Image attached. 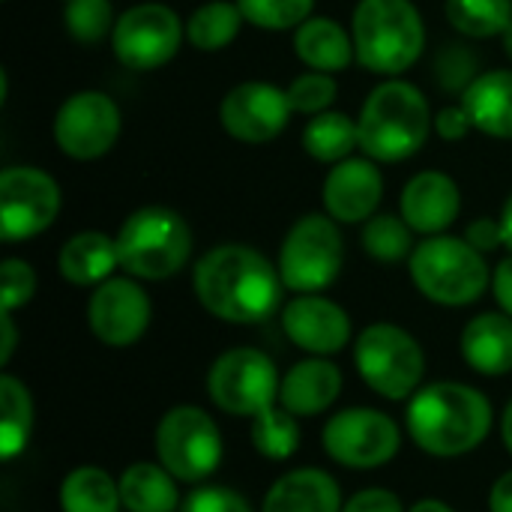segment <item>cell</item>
<instances>
[{"label":"cell","instance_id":"30","mask_svg":"<svg viewBox=\"0 0 512 512\" xmlns=\"http://www.w3.org/2000/svg\"><path fill=\"white\" fill-rule=\"evenodd\" d=\"M30 429H33V402L27 387L12 378L3 375L0 378V459H15L27 441H30Z\"/></svg>","mask_w":512,"mask_h":512},{"label":"cell","instance_id":"27","mask_svg":"<svg viewBox=\"0 0 512 512\" xmlns=\"http://www.w3.org/2000/svg\"><path fill=\"white\" fill-rule=\"evenodd\" d=\"M360 147V126L342 111L315 114L303 129V150L327 165L351 159V150Z\"/></svg>","mask_w":512,"mask_h":512},{"label":"cell","instance_id":"15","mask_svg":"<svg viewBox=\"0 0 512 512\" xmlns=\"http://www.w3.org/2000/svg\"><path fill=\"white\" fill-rule=\"evenodd\" d=\"M288 93L267 81H243L231 87L219 105L225 132L243 144H267L288 126L291 117Z\"/></svg>","mask_w":512,"mask_h":512},{"label":"cell","instance_id":"49","mask_svg":"<svg viewBox=\"0 0 512 512\" xmlns=\"http://www.w3.org/2000/svg\"><path fill=\"white\" fill-rule=\"evenodd\" d=\"M504 51H507V57L512 60V24H510V30L504 33Z\"/></svg>","mask_w":512,"mask_h":512},{"label":"cell","instance_id":"4","mask_svg":"<svg viewBox=\"0 0 512 512\" xmlns=\"http://www.w3.org/2000/svg\"><path fill=\"white\" fill-rule=\"evenodd\" d=\"M360 66L375 75H402L426 48L423 15L411 0H360L351 18Z\"/></svg>","mask_w":512,"mask_h":512},{"label":"cell","instance_id":"46","mask_svg":"<svg viewBox=\"0 0 512 512\" xmlns=\"http://www.w3.org/2000/svg\"><path fill=\"white\" fill-rule=\"evenodd\" d=\"M501 234H504V246L512 252V195L507 198V204H504V210H501Z\"/></svg>","mask_w":512,"mask_h":512},{"label":"cell","instance_id":"45","mask_svg":"<svg viewBox=\"0 0 512 512\" xmlns=\"http://www.w3.org/2000/svg\"><path fill=\"white\" fill-rule=\"evenodd\" d=\"M0 333H3V342H0V363L6 366L12 360V351H15V321H12V312H0Z\"/></svg>","mask_w":512,"mask_h":512},{"label":"cell","instance_id":"32","mask_svg":"<svg viewBox=\"0 0 512 512\" xmlns=\"http://www.w3.org/2000/svg\"><path fill=\"white\" fill-rule=\"evenodd\" d=\"M363 249L381 264H399L414 255V228L393 213H375L363 225Z\"/></svg>","mask_w":512,"mask_h":512},{"label":"cell","instance_id":"14","mask_svg":"<svg viewBox=\"0 0 512 512\" xmlns=\"http://www.w3.org/2000/svg\"><path fill=\"white\" fill-rule=\"evenodd\" d=\"M120 138V108L108 93L81 90L72 93L54 117L57 147L78 162L105 156Z\"/></svg>","mask_w":512,"mask_h":512},{"label":"cell","instance_id":"48","mask_svg":"<svg viewBox=\"0 0 512 512\" xmlns=\"http://www.w3.org/2000/svg\"><path fill=\"white\" fill-rule=\"evenodd\" d=\"M501 435H504V444H507V450L512 453V402L507 405V411H504V426H501Z\"/></svg>","mask_w":512,"mask_h":512},{"label":"cell","instance_id":"25","mask_svg":"<svg viewBox=\"0 0 512 512\" xmlns=\"http://www.w3.org/2000/svg\"><path fill=\"white\" fill-rule=\"evenodd\" d=\"M294 51L315 72H342L357 57L354 36L333 18H306L294 30Z\"/></svg>","mask_w":512,"mask_h":512},{"label":"cell","instance_id":"6","mask_svg":"<svg viewBox=\"0 0 512 512\" xmlns=\"http://www.w3.org/2000/svg\"><path fill=\"white\" fill-rule=\"evenodd\" d=\"M408 267L417 291L438 306H471L492 285L483 252L465 237H426L408 258Z\"/></svg>","mask_w":512,"mask_h":512},{"label":"cell","instance_id":"22","mask_svg":"<svg viewBox=\"0 0 512 512\" xmlns=\"http://www.w3.org/2000/svg\"><path fill=\"white\" fill-rule=\"evenodd\" d=\"M264 512H342L339 483L318 468L291 471L270 486Z\"/></svg>","mask_w":512,"mask_h":512},{"label":"cell","instance_id":"23","mask_svg":"<svg viewBox=\"0 0 512 512\" xmlns=\"http://www.w3.org/2000/svg\"><path fill=\"white\" fill-rule=\"evenodd\" d=\"M474 129L492 138H512V69H492L462 93Z\"/></svg>","mask_w":512,"mask_h":512},{"label":"cell","instance_id":"38","mask_svg":"<svg viewBox=\"0 0 512 512\" xmlns=\"http://www.w3.org/2000/svg\"><path fill=\"white\" fill-rule=\"evenodd\" d=\"M438 81L450 93H465L477 81V54L468 45H447L438 54Z\"/></svg>","mask_w":512,"mask_h":512},{"label":"cell","instance_id":"21","mask_svg":"<svg viewBox=\"0 0 512 512\" xmlns=\"http://www.w3.org/2000/svg\"><path fill=\"white\" fill-rule=\"evenodd\" d=\"M465 363L489 378L512 372V318L507 312H486L462 330Z\"/></svg>","mask_w":512,"mask_h":512},{"label":"cell","instance_id":"29","mask_svg":"<svg viewBox=\"0 0 512 512\" xmlns=\"http://www.w3.org/2000/svg\"><path fill=\"white\" fill-rule=\"evenodd\" d=\"M243 21L246 18H243L237 3H231V0H210V3L198 6L189 15L186 39L198 51H222V48H228L237 39Z\"/></svg>","mask_w":512,"mask_h":512},{"label":"cell","instance_id":"36","mask_svg":"<svg viewBox=\"0 0 512 512\" xmlns=\"http://www.w3.org/2000/svg\"><path fill=\"white\" fill-rule=\"evenodd\" d=\"M285 93H288V102H291V108L297 114L315 117V114H324L333 105V99L339 93V84H336V78L330 72H315L312 69V72L297 75Z\"/></svg>","mask_w":512,"mask_h":512},{"label":"cell","instance_id":"10","mask_svg":"<svg viewBox=\"0 0 512 512\" xmlns=\"http://www.w3.org/2000/svg\"><path fill=\"white\" fill-rule=\"evenodd\" d=\"M279 372L258 348H231L207 372V396L234 417H255L279 399Z\"/></svg>","mask_w":512,"mask_h":512},{"label":"cell","instance_id":"33","mask_svg":"<svg viewBox=\"0 0 512 512\" xmlns=\"http://www.w3.org/2000/svg\"><path fill=\"white\" fill-rule=\"evenodd\" d=\"M252 444L261 456L282 462L297 453L300 447V426L291 411L282 405H270L252 417Z\"/></svg>","mask_w":512,"mask_h":512},{"label":"cell","instance_id":"47","mask_svg":"<svg viewBox=\"0 0 512 512\" xmlns=\"http://www.w3.org/2000/svg\"><path fill=\"white\" fill-rule=\"evenodd\" d=\"M411 512H456L450 504H444V501H420V504H414Z\"/></svg>","mask_w":512,"mask_h":512},{"label":"cell","instance_id":"39","mask_svg":"<svg viewBox=\"0 0 512 512\" xmlns=\"http://www.w3.org/2000/svg\"><path fill=\"white\" fill-rule=\"evenodd\" d=\"M183 512H252V507L240 492L228 486H204L186 498Z\"/></svg>","mask_w":512,"mask_h":512},{"label":"cell","instance_id":"5","mask_svg":"<svg viewBox=\"0 0 512 512\" xmlns=\"http://www.w3.org/2000/svg\"><path fill=\"white\" fill-rule=\"evenodd\" d=\"M120 267L132 279L162 282L180 273L192 258V228L171 207H141L117 231Z\"/></svg>","mask_w":512,"mask_h":512},{"label":"cell","instance_id":"2","mask_svg":"<svg viewBox=\"0 0 512 512\" xmlns=\"http://www.w3.org/2000/svg\"><path fill=\"white\" fill-rule=\"evenodd\" d=\"M492 429L489 399L456 381H438L411 396L408 432L414 444L438 459H453L477 450Z\"/></svg>","mask_w":512,"mask_h":512},{"label":"cell","instance_id":"18","mask_svg":"<svg viewBox=\"0 0 512 512\" xmlns=\"http://www.w3.org/2000/svg\"><path fill=\"white\" fill-rule=\"evenodd\" d=\"M384 198V174L375 159L336 162L324 180V210L336 222L357 225L378 213Z\"/></svg>","mask_w":512,"mask_h":512},{"label":"cell","instance_id":"19","mask_svg":"<svg viewBox=\"0 0 512 512\" xmlns=\"http://www.w3.org/2000/svg\"><path fill=\"white\" fill-rule=\"evenodd\" d=\"M462 210V192L456 180L444 171L414 174L399 198V216L426 237L444 234Z\"/></svg>","mask_w":512,"mask_h":512},{"label":"cell","instance_id":"13","mask_svg":"<svg viewBox=\"0 0 512 512\" xmlns=\"http://www.w3.org/2000/svg\"><path fill=\"white\" fill-rule=\"evenodd\" d=\"M321 441L333 462L354 471H372L399 453L402 432L393 417L375 408H348L327 420Z\"/></svg>","mask_w":512,"mask_h":512},{"label":"cell","instance_id":"41","mask_svg":"<svg viewBox=\"0 0 512 512\" xmlns=\"http://www.w3.org/2000/svg\"><path fill=\"white\" fill-rule=\"evenodd\" d=\"M342 512H405L402 510V501L387 492V489H366V492H357Z\"/></svg>","mask_w":512,"mask_h":512},{"label":"cell","instance_id":"42","mask_svg":"<svg viewBox=\"0 0 512 512\" xmlns=\"http://www.w3.org/2000/svg\"><path fill=\"white\" fill-rule=\"evenodd\" d=\"M465 240L480 249V252H492L504 243V234H501V219H477L468 225L465 231Z\"/></svg>","mask_w":512,"mask_h":512},{"label":"cell","instance_id":"31","mask_svg":"<svg viewBox=\"0 0 512 512\" xmlns=\"http://www.w3.org/2000/svg\"><path fill=\"white\" fill-rule=\"evenodd\" d=\"M447 21L471 39L504 36L512 24V0H447Z\"/></svg>","mask_w":512,"mask_h":512},{"label":"cell","instance_id":"3","mask_svg":"<svg viewBox=\"0 0 512 512\" xmlns=\"http://www.w3.org/2000/svg\"><path fill=\"white\" fill-rule=\"evenodd\" d=\"M360 150L375 162H405L426 144L435 117L420 87L402 78L378 84L360 111Z\"/></svg>","mask_w":512,"mask_h":512},{"label":"cell","instance_id":"17","mask_svg":"<svg viewBox=\"0 0 512 512\" xmlns=\"http://www.w3.org/2000/svg\"><path fill=\"white\" fill-rule=\"evenodd\" d=\"M282 327L288 339L312 354V357H330L339 354L351 342V318L348 312L318 294H300L282 309Z\"/></svg>","mask_w":512,"mask_h":512},{"label":"cell","instance_id":"20","mask_svg":"<svg viewBox=\"0 0 512 512\" xmlns=\"http://www.w3.org/2000/svg\"><path fill=\"white\" fill-rule=\"evenodd\" d=\"M342 393V372L324 360V357H312L297 363L282 387H279V405L285 411H291L294 417H312L327 411Z\"/></svg>","mask_w":512,"mask_h":512},{"label":"cell","instance_id":"35","mask_svg":"<svg viewBox=\"0 0 512 512\" xmlns=\"http://www.w3.org/2000/svg\"><path fill=\"white\" fill-rule=\"evenodd\" d=\"M243 18L261 30H297L306 18H312L315 0H234Z\"/></svg>","mask_w":512,"mask_h":512},{"label":"cell","instance_id":"8","mask_svg":"<svg viewBox=\"0 0 512 512\" xmlns=\"http://www.w3.org/2000/svg\"><path fill=\"white\" fill-rule=\"evenodd\" d=\"M354 363L360 369V378L384 399H408L420 390L426 357L420 342L396 327V324H369L357 345H354Z\"/></svg>","mask_w":512,"mask_h":512},{"label":"cell","instance_id":"9","mask_svg":"<svg viewBox=\"0 0 512 512\" xmlns=\"http://www.w3.org/2000/svg\"><path fill=\"white\" fill-rule=\"evenodd\" d=\"M156 456L177 480L198 483L222 462V432L207 411L177 405L156 426Z\"/></svg>","mask_w":512,"mask_h":512},{"label":"cell","instance_id":"1","mask_svg":"<svg viewBox=\"0 0 512 512\" xmlns=\"http://www.w3.org/2000/svg\"><path fill=\"white\" fill-rule=\"evenodd\" d=\"M195 294L201 306L228 324L267 321L282 300V276L258 249L225 243L195 264Z\"/></svg>","mask_w":512,"mask_h":512},{"label":"cell","instance_id":"43","mask_svg":"<svg viewBox=\"0 0 512 512\" xmlns=\"http://www.w3.org/2000/svg\"><path fill=\"white\" fill-rule=\"evenodd\" d=\"M492 294H495L498 306L512 318V255L495 267V273H492Z\"/></svg>","mask_w":512,"mask_h":512},{"label":"cell","instance_id":"12","mask_svg":"<svg viewBox=\"0 0 512 512\" xmlns=\"http://www.w3.org/2000/svg\"><path fill=\"white\" fill-rule=\"evenodd\" d=\"M57 213H60V186L51 174L30 165H12L0 174L3 243H21L48 231Z\"/></svg>","mask_w":512,"mask_h":512},{"label":"cell","instance_id":"16","mask_svg":"<svg viewBox=\"0 0 512 512\" xmlns=\"http://www.w3.org/2000/svg\"><path fill=\"white\" fill-rule=\"evenodd\" d=\"M87 324L102 345L129 348L150 327V297L135 279H108L90 294Z\"/></svg>","mask_w":512,"mask_h":512},{"label":"cell","instance_id":"44","mask_svg":"<svg viewBox=\"0 0 512 512\" xmlns=\"http://www.w3.org/2000/svg\"><path fill=\"white\" fill-rule=\"evenodd\" d=\"M489 510L492 512H512V471L501 474L489 492Z\"/></svg>","mask_w":512,"mask_h":512},{"label":"cell","instance_id":"28","mask_svg":"<svg viewBox=\"0 0 512 512\" xmlns=\"http://www.w3.org/2000/svg\"><path fill=\"white\" fill-rule=\"evenodd\" d=\"M120 483L102 468L84 465L63 477L60 510L63 512H117L120 510Z\"/></svg>","mask_w":512,"mask_h":512},{"label":"cell","instance_id":"24","mask_svg":"<svg viewBox=\"0 0 512 512\" xmlns=\"http://www.w3.org/2000/svg\"><path fill=\"white\" fill-rule=\"evenodd\" d=\"M57 267H60V276L72 285H81V288L102 285L111 279L114 267H120L117 240L102 231H81L63 243Z\"/></svg>","mask_w":512,"mask_h":512},{"label":"cell","instance_id":"34","mask_svg":"<svg viewBox=\"0 0 512 512\" xmlns=\"http://www.w3.org/2000/svg\"><path fill=\"white\" fill-rule=\"evenodd\" d=\"M63 24L72 39L81 45H96L114 33V6L111 0H66Z\"/></svg>","mask_w":512,"mask_h":512},{"label":"cell","instance_id":"26","mask_svg":"<svg viewBox=\"0 0 512 512\" xmlns=\"http://www.w3.org/2000/svg\"><path fill=\"white\" fill-rule=\"evenodd\" d=\"M177 477L153 462H135L120 477V501L129 512L177 510Z\"/></svg>","mask_w":512,"mask_h":512},{"label":"cell","instance_id":"11","mask_svg":"<svg viewBox=\"0 0 512 512\" xmlns=\"http://www.w3.org/2000/svg\"><path fill=\"white\" fill-rule=\"evenodd\" d=\"M186 36L180 15L162 3H138L126 9L111 33L114 57L135 72H150L174 60Z\"/></svg>","mask_w":512,"mask_h":512},{"label":"cell","instance_id":"40","mask_svg":"<svg viewBox=\"0 0 512 512\" xmlns=\"http://www.w3.org/2000/svg\"><path fill=\"white\" fill-rule=\"evenodd\" d=\"M471 129H474V123H471L468 111L462 108V102L459 105H447V108H441L435 114V132L444 141H462Z\"/></svg>","mask_w":512,"mask_h":512},{"label":"cell","instance_id":"7","mask_svg":"<svg viewBox=\"0 0 512 512\" xmlns=\"http://www.w3.org/2000/svg\"><path fill=\"white\" fill-rule=\"evenodd\" d=\"M342 261L345 243L336 219L324 213H309L300 216L282 240L279 276L285 288L297 294H318L339 279Z\"/></svg>","mask_w":512,"mask_h":512},{"label":"cell","instance_id":"37","mask_svg":"<svg viewBox=\"0 0 512 512\" xmlns=\"http://www.w3.org/2000/svg\"><path fill=\"white\" fill-rule=\"evenodd\" d=\"M36 294V273L21 258H6L0 264V312H15L27 306Z\"/></svg>","mask_w":512,"mask_h":512}]
</instances>
